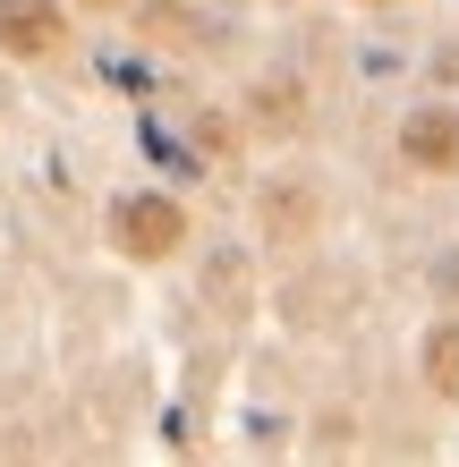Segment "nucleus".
<instances>
[{
  "instance_id": "nucleus-5",
  "label": "nucleus",
  "mask_w": 459,
  "mask_h": 467,
  "mask_svg": "<svg viewBox=\"0 0 459 467\" xmlns=\"http://www.w3.org/2000/svg\"><path fill=\"white\" fill-rule=\"evenodd\" d=\"M68 9H86V17H111V9H128V0H68Z\"/></svg>"
},
{
  "instance_id": "nucleus-1",
  "label": "nucleus",
  "mask_w": 459,
  "mask_h": 467,
  "mask_svg": "<svg viewBox=\"0 0 459 467\" xmlns=\"http://www.w3.org/2000/svg\"><path fill=\"white\" fill-rule=\"evenodd\" d=\"M111 246L128 264H171L187 246V204L179 196H153V187H137V196L111 204Z\"/></svg>"
},
{
  "instance_id": "nucleus-4",
  "label": "nucleus",
  "mask_w": 459,
  "mask_h": 467,
  "mask_svg": "<svg viewBox=\"0 0 459 467\" xmlns=\"http://www.w3.org/2000/svg\"><path fill=\"white\" fill-rule=\"evenodd\" d=\"M417 374H425V391H434V400L459 408V315L425 323V340H417Z\"/></svg>"
},
{
  "instance_id": "nucleus-2",
  "label": "nucleus",
  "mask_w": 459,
  "mask_h": 467,
  "mask_svg": "<svg viewBox=\"0 0 459 467\" xmlns=\"http://www.w3.org/2000/svg\"><path fill=\"white\" fill-rule=\"evenodd\" d=\"M400 161L425 171V179H459V111L451 102H417L400 119Z\"/></svg>"
},
{
  "instance_id": "nucleus-3",
  "label": "nucleus",
  "mask_w": 459,
  "mask_h": 467,
  "mask_svg": "<svg viewBox=\"0 0 459 467\" xmlns=\"http://www.w3.org/2000/svg\"><path fill=\"white\" fill-rule=\"evenodd\" d=\"M68 43V0H0V60H51Z\"/></svg>"
}]
</instances>
